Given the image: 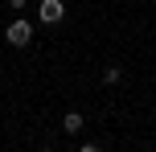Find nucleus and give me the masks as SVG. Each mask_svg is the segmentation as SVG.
Returning <instances> with one entry per match:
<instances>
[{
    "instance_id": "f257e3e1",
    "label": "nucleus",
    "mask_w": 156,
    "mask_h": 152,
    "mask_svg": "<svg viewBox=\"0 0 156 152\" xmlns=\"http://www.w3.org/2000/svg\"><path fill=\"white\" fill-rule=\"evenodd\" d=\"M4 37H8V45L25 49V45H29V41H33V25L25 21V16H16V21H12V25H8V29H4Z\"/></svg>"
},
{
    "instance_id": "f03ea898",
    "label": "nucleus",
    "mask_w": 156,
    "mask_h": 152,
    "mask_svg": "<svg viewBox=\"0 0 156 152\" xmlns=\"http://www.w3.org/2000/svg\"><path fill=\"white\" fill-rule=\"evenodd\" d=\"M62 16H66V4H62V0H45L41 12H37V21H41V25H58Z\"/></svg>"
},
{
    "instance_id": "7ed1b4c3",
    "label": "nucleus",
    "mask_w": 156,
    "mask_h": 152,
    "mask_svg": "<svg viewBox=\"0 0 156 152\" xmlns=\"http://www.w3.org/2000/svg\"><path fill=\"white\" fill-rule=\"evenodd\" d=\"M82 123H86L82 111H66V115H62V132H66V136H78V132H82Z\"/></svg>"
},
{
    "instance_id": "20e7f679",
    "label": "nucleus",
    "mask_w": 156,
    "mask_h": 152,
    "mask_svg": "<svg viewBox=\"0 0 156 152\" xmlns=\"http://www.w3.org/2000/svg\"><path fill=\"white\" fill-rule=\"evenodd\" d=\"M103 82H107V87H119V82H123V70H119V66H107V70H103Z\"/></svg>"
},
{
    "instance_id": "39448f33",
    "label": "nucleus",
    "mask_w": 156,
    "mask_h": 152,
    "mask_svg": "<svg viewBox=\"0 0 156 152\" xmlns=\"http://www.w3.org/2000/svg\"><path fill=\"white\" fill-rule=\"evenodd\" d=\"M78 152H103L99 144H78Z\"/></svg>"
},
{
    "instance_id": "423d86ee",
    "label": "nucleus",
    "mask_w": 156,
    "mask_h": 152,
    "mask_svg": "<svg viewBox=\"0 0 156 152\" xmlns=\"http://www.w3.org/2000/svg\"><path fill=\"white\" fill-rule=\"evenodd\" d=\"M8 4H12V8H25V4H29V0H8Z\"/></svg>"
},
{
    "instance_id": "0eeeda50",
    "label": "nucleus",
    "mask_w": 156,
    "mask_h": 152,
    "mask_svg": "<svg viewBox=\"0 0 156 152\" xmlns=\"http://www.w3.org/2000/svg\"><path fill=\"white\" fill-rule=\"evenodd\" d=\"M41 152H54V148H41Z\"/></svg>"
}]
</instances>
